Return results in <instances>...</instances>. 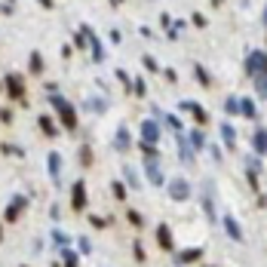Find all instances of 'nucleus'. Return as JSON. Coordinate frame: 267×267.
I'll return each instance as SVG.
<instances>
[{
    "instance_id": "1",
    "label": "nucleus",
    "mask_w": 267,
    "mask_h": 267,
    "mask_svg": "<svg viewBox=\"0 0 267 267\" xmlns=\"http://www.w3.org/2000/svg\"><path fill=\"white\" fill-rule=\"evenodd\" d=\"M49 104H52V108L59 111V117H62V126H65V129H77V111L71 108V104H68V101H65V98H62L59 92H52Z\"/></svg>"
},
{
    "instance_id": "2",
    "label": "nucleus",
    "mask_w": 267,
    "mask_h": 267,
    "mask_svg": "<svg viewBox=\"0 0 267 267\" xmlns=\"http://www.w3.org/2000/svg\"><path fill=\"white\" fill-rule=\"evenodd\" d=\"M246 74L255 77V74H267V59H264V49H252L246 59Z\"/></svg>"
},
{
    "instance_id": "3",
    "label": "nucleus",
    "mask_w": 267,
    "mask_h": 267,
    "mask_svg": "<svg viewBox=\"0 0 267 267\" xmlns=\"http://www.w3.org/2000/svg\"><path fill=\"white\" fill-rule=\"evenodd\" d=\"M166 187H169V197L175 203H184L190 197V184L184 181V178H172V181H166Z\"/></svg>"
},
{
    "instance_id": "4",
    "label": "nucleus",
    "mask_w": 267,
    "mask_h": 267,
    "mask_svg": "<svg viewBox=\"0 0 267 267\" xmlns=\"http://www.w3.org/2000/svg\"><path fill=\"white\" fill-rule=\"evenodd\" d=\"M145 172H148V181H151L154 187L166 184V175L160 172V166H157V157H145Z\"/></svg>"
},
{
    "instance_id": "5",
    "label": "nucleus",
    "mask_w": 267,
    "mask_h": 267,
    "mask_svg": "<svg viewBox=\"0 0 267 267\" xmlns=\"http://www.w3.org/2000/svg\"><path fill=\"white\" fill-rule=\"evenodd\" d=\"M6 92H9V98H15V101H25V83H22L19 74H6Z\"/></svg>"
},
{
    "instance_id": "6",
    "label": "nucleus",
    "mask_w": 267,
    "mask_h": 267,
    "mask_svg": "<svg viewBox=\"0 0 267 267\" xmlns=\"http://www.w3.org/2000/svg\"><path fill=\"white\" fill-rule=\"evenodd\" d=\"M86 203H89V200H86V184L77 178L74 187H71V206H74L77 212H83V209H86Z\"/></svg>"
},
{
    "instance_id": "7",
    "label": "nucleus",
    "mask_w": 267,
    "mask_h": 267,
    "mask_svg": "<svg viewBox=\"0 0 267 267\" xmlns=\"http://www.w3.org/2000/svg\"><path fill=\"white\" fill-rule=\"evenodd\" d=\"M83 31H86V46L92 49V62H104V49H101V40L92 34V28L89 25H83Z\"/></svg>"
},
{
    "instance_id": "8",
    "label": "nucleus",
    "mask_w": 267,
    "mask_h": 267,
    "mask_svg": "<svg viewBox=\"0 0 267 267\" xmlns=\"http://www.w3.org/2000/svg\"><path fill=\"white\" fill-rule=\"evenodd\" d=\"M141 141L157 145V141H160V123H154V120H145V123H141Z\"/></svg>"
},
{
    "instance_id": "9",
    "label": "nucleus",
    "mask_w": 267,
    "mask_h": 267,
    "mask_svg": "<svg viewBox=\"0 0 267 267\" xmlns=\"http://www.w3.org/2000/svg\"><path fill=\"white\" fill-rule=\"evenodd\" d=\"M157 243H160V249H163V252H172V249H175L169 224H157Z\"/></svg>"
},
{
    "instance_id": "10",
    "label": "nucleus",
    "mask_w": 267,
    "mask_h": 267,
    "mask_svg": "<svg viewBox=\"0 0 267 267\" xmlns=\"http://www.w3.org/2000/svg\"><path fill=\"white\" fill-rule=\"evenodd\" d=\"M178 108H181V111H187V114H193V120H197L200 126H206V123H209V114L200 108V104H193V101H181Z\"/></svg>"
},
{
    "instance_id": "11",
    "label": "nucleus",
    "mask_w": 267,
    "mask_h": 267,
    "mask_svg": "<svg viewBox=\"0 0 267 267\" xmlns=\"http://www.w3.org/2000/svg\"><path fill=\"white\" fill-rule=\"evenodd\" d=\"M221 224H224V230H227V237H230V240L243 243V227L237 224V218H234V215H224V218H221Z\"/></svg>"
},
{
    "instance_id": "12",
    "label": "nucleus",
    "mask_w": 267,
    "mask_h": 267,
    "mask_svg": "<svg viewBox=\"0 0 267 267\" xmlns=\"http://www.w3.org/2000/svg\"><path fill=\"white\" fill-rule=\"evenodd\" d=\"M28 206V197H15L9 206H6V212H3V221H15V218H19V212Z\"/></svg>"
},
{
    "instance_id": "13",
    "label": "nucleus",
    "mask_w": 267,
    "mask_h": 267,
    "mask_svg": "<svg viewBox=\"0 0 267 267\" xmlns=\"http://www.w3.org/2000/svg\"><path fill=\"white\" fill-rule=\"evenodd\" d=\"M129 148H132V135H129L126 126H120L117 135H114V151H129Z\"/></svg>"
},
{
    "instance_id": "14",
    "label": "nucleus",
    "mask_w": 267,
    "mask_h": 267,
    "mask_svg": "<svg viewBox=\"0 0 267 267\" xmlns=\"http://www.w3.org/2000/svg\"><path fill=\"white\" fill-rule=\"evenodd\" d=\"M203 258V246L197 249H184V252H178V264H193V261H200Z\"/></svg>"
},
{
    "instance_id": "15",
    "label": "nucleus",
    "mask_w": 267,
    "mask_h": 267,
    "mask_svg": "<svg viewBox=\"0 0 267 267\" xmlns=\"http://www.w3.org/2000/svg\"><path fill=\"white\" fill-rule=\"evenodd\" d=\"M46 163H49V175H52V181H59V178H62V157L52 151V154L46 157Z\"/></svg>"
},
{
    "instance_id": "16",
    "label": "nucleus",
    "mask_w": 267,
    "mask_h": 267,
    "mask_svg": "<svg viewBox=\"0 0 267 267\" xmlns=\"http://www.w3.org/2000/svg\"><path fill=\"white\" fill-rule=\"evenodd\" d=\"M178 135V157L184 160V163H193V151H190V145H187V138L181 135V132H175Z\"/></svg>"
},
{
    "instance_id": "17",
    "label": "nucleus",
    "mask_w": 267,
    "mask_h": 267,
    "mask_svg": "<svg viewBox=\"0 0 267 267\" xmlns=\"http://www.w3.org/2000/svg\"><path fill=\"white\" fill-rule=\"evenodd\" d=\"M252 148H255V154L258 157H264V151H267V135H264V129L258 126L255 129V135H252Z\"/></svg>"
},
{
    "instance_id": "18",
    "label": "nucleus",
    "mask_w": 267,
    "mask_h": 267,
    "mask_svg": "<svg viewBox=\"0 0 267 267\" xmlns=\"http://www.w3.org/2000/svg\"><path fill=\"white\" fill-rule=\"evenodd\" d=\"M240 114H243V117H249V120H255V117H258L255 101H252V98H240Z\"/></svg>"
},
{
    "instance_id": "19",
    "label": "nucleus",
    "mask_w": 267,
    "mask_h": 267,
    "mask_svg": "<svg viewBox=\"0 0 267 267\" xmlns=\"http://www.w3.org/2000/svg\"><path fill=\"white\" fill-rule=\"evenodd\" d=\"M221 138H224L227 148H234V145H237V129L230 126V123H221Z\"/></svg>"
},
{
    "instance_id": "20",
    "label": "nucleus",
    "mask_w": 267,
    "mask_h": 267,
    "mask_svg": "<svg viewBox=\"0 0 267 267\" xmlns=\"http://www.w3.org/2000/svg\"><path fill=\"white\" fill-rule=\"evenodd\" d=\"M187 145H190V151H203V148H206V138H203V132H200V129H197V132H190Z\"/></svg>"
},
{
    "instance_id": "21",
    "label": "nucleus",
    "mask_w": 267,
    "mask_h": 267,
    "mask_svg": "<svg viewBox=\"0 0 267 267\" xmlns=\"http://www.w3.org/2000/svg\"><path fill=\"white\" fill-rule=\"evenodd\" d=\"M37 123H40V132H43V135H49V138L59 132V129H56V123H52V117H40Z\"/></svg>"
},
{
    "instance_id": "22",
    "label": "nucleus",
    "mask_w": 267,
    "mask_h": 267,
    "mask_svg": "<svg viewBox=\"0 0 267 267\" xmlns=\"http://www.w3.org/2000/svg\"><path fill=\"white\" fill-rule=\"evenodd\" d=\"M123 178L129 181V187H132V190H138V187H141V178L135 175V169H132V166H126V169H123Z\"/></svg>"
},
{
    "instance_id": "23",
    "label": "nucleus",
    "mask_w": 267,
    "mask_h": 267,
    "mask_svg": "<svg viewBox=\"0 0 267 267\" xmlns=\"http://www.w3.org/2000/svg\"><path fill=\"white\" fill-rule=\"evenodd\" d=\"M203 206H206V215H209V221H215V200H212V187L206 190V197H203Z\"/></svg>"
},
{
    "instance_id": "24",
    "label": "nucleus",
    "mask_w": 267,
    "mask_h": 267,
    "mask_svg": "<svg viewBox=\"0 0 267 267\" xmlns=\"http://www.w3.org/2000/svg\"><path fill=\"white\" fill-rule=\"evenodd\" d=\"M126 221H129L132 227H145V218H141V212H135V209L126 212Z\"/></svg>"
},
{
    "instance_id": "25",
    "label": "nucleus",
    "mask_w": 267,
    "mask_h": 267,
    "mask_svg": "<svg viewBox=\"0 0 267 267\" xmlns=\"http://www.w3.org/2000/svg\"><path fill=\"white\" fill-rule=\"evenodd\" d=\"M31 71L34 74H43V56L40 52H31Z\"/></svg>"
},
{
    "instance_id": "26",
    "label": "nucleus",
    "mask_w": 267,
    "mask_h": 267,
    "mask_svg": "<svg viewBox=\"0 0 267 267\" xmlns=\"http://www.w3.org/2000/svg\"><path fill=\"white\" fill-rule=\"evenodd\" d=\"M111 193H114V200H126V184H123V181H114V184H111Z\"/></svg>"
},
{
    "instance_id": "27",
    "label": "nucleus",
    "mask_w": 267,
    "mask_h": 267,
    "mask_svg": "<svg viewBox=\"0 0 267 267\" xmlns=\"http://www.w3.org/2000/svg\"><path fill=\"white\" fill-rule=\"evenodd\" d=\"M255 89H258V98L267 95V77L264 74H255Z\"/></svg>"
},
{
    "instance_id": "28",
    "label": "nucleus",
    "mask_w": 267,
    "mask_h": 267,
    "mask_svg": "<svg viewBox=\"0 0 267 267\" xmlns=\"http://www.w3.org/2000/svg\"><path fill=\"white\" fill-rule=\"evenodd\" d=\"M52 243H56V246H62V249H65V246L71 243V237L65 234V230H52Z\"/></svg>"
},
{
    "instance_id": "29",
    "label": "nucleus",
    "mask_w": 267,
    "mask_h": 267,
    "mask_svg": "<svg viewBox=\"0 0 267 267\" xmlns=\"http://www.w3.org/2000/svg\"><path fill=\"white\" fill-rule=\"evenodd\" d=\"M224 111H227V114H240V98L230 95V98L224 101Z\"/></svg>"
},
{
    "instance_id": "30",
    "label": "nucleus",
    "mask_w": 267,
    "mask_h": 267,
    "mask_svg": "<svg viewBox=\"0 0 267 267\" xmlns=\"http://www.w3.org/2000/svg\"><path fill=\"white\" fill-rule=\"evenodd\" d=\"M89 224H92L95 230H101V227H108V224H111V218H101V215H89Z\"/></svg>"
},
{
    "instance_id": "31",
    "label": "nucleus",
    "mask_w": 267,
    "mask_h": 267,
    "mask_svg": "<svg viewBox=\"0 0 267 267\" xmlns=\"http://www.w3.org/2000/svg\"><path fill=\"white\" fill-rule=\"evenodd\" d=\"M193 74H197V83H200V86H209V83H212L209 71H203V68H197V71H193Z\"/></svg>"
},
{
    "instance_id": "32",
    "label": "nucleus",
    "mask_w": 267,
    "mask_h": 267,
    "mask_svg": "<svg viewBox=\"0 0 267 267\" xmlns=\"http://www.w3.org/2000/svg\"><path fill=\"white\" fill-rule=\"evenodd\" d=\"M74 46H77V49H86V31H83V28L74 34Z\"/></svg>"
},
{
    "instance_id": "33",
    "label": "nucleus",
    "mask_w": 267,
    "mask_h": 267,
    "mask_svg": "<svg viewBox=\"0 0 267 267\" xmlns=\"http://www.w3.org/2000/svg\"><path fill=\"white\" fill-rule=\"evenodd\" d=\"M3 154H12V157H25V151L19 145H3Z\"/></svg>"
},
{
    "instance_id": "34",
    "label": "nucleus",
    "mask_w": 267,
    "mask_h": 267,
    "mask_svg": "<svg viewBox=\"0 0 267 267\" xmlns=\"http://www.w3.org/2000/svg\"><path fill=\"white\" fill-rule=\"evenodd\" d=\"M141 62H145V68H148V71H154V74L160 71V65H157V59H154V56H145Z\"/></svg>"
},
{
    "instance_id": "35",
    "label": "nucleus",
    "mask_w": 267,
    "mask_h": 267,
    "mask_svg": "<svg viewBox=\"0 0 267 267\" xmlns=\"http://www.w3.org/2000/svg\"><path fill=\"white\" fill-rule=\"evenodd\" d=\"M77 246H80V252H83V255H89V252H92V243H89L86 237H80V240H77Z\"/></svg>"
},
{
    "instance_id": "36",
    "label": "nucleus",
    "mask_w": 267,
    "mask_h": 267,
    "mask_svg": "<svg viewBox=\"0 0 267 267\" xmlns=\"http://www.w3.org/2000/svg\"><path fill=\"white\" fill-rule=\"evenodd\" d=\"M62 258H65V264H77V252H71L68 246H65V252H62Z\"/></svg>"
},
{
    "instance_id": "37",
    "label": "nucleus",
    "mask_w": 267,
    "mask_h": 267,
    "mask_svg": "<svg viewBox=\"0 0 267 267\" xmlns=\"http://www.w3.org/2000/svg\"><path fill=\"white\" fill-rule=\"evenodd\" d=\"M114 74H117V80H120L123 86H129V74H126V71H123V68H120V71H114Z\"/></svg>"
},
{
    "instance_id": "38",
    "label": "nucleus",
    "mask_w": 267,
    "mask_h": 267,
    "mask_svg": "<svg viewBox=\"0 0 267 267\" xmlns=\"http://www.w3.org/2000/svg\"><path fill=\"white\" fill-rule=\"evenodd\" d=\"M132 92H135V95H145V80H135V83H132Z\"/></svg>"
},
{
    "instance_id": "39",
    "label": "nucleus",
    "mask_w": 267,
    "mask_h": 267,
    "mask_svg": "<svg viewBox=\"0 0 267 267\" xmlns=\"http://www.w3.org/2000/svg\"><path fill=\"white\" fill-rule=\"evenodd\" d=\"M166 123H169L175 132H181V120H178V117H166Z\"/></svg>"
},
{
    "instance_id": "40",
    "label": "nucleus",
    "mask_w": 267,
    "mask_h": 267,
    "mask_svg": "<svg viewBox=\"0 0 267 267\" xmlns=\"http://www.w3.org/2000/svg\"><path fill=\"white\" fill-rule=\"evenodd\" d=\"M132 252H135L138 261H145V249H141V243H132Z\"/></svg>"
},
{
    "instance_id": "41",
    "label": "nucleus",
    "mask_w": 267,
    "mask_h": 267,
    "mask_svg": "<svg viewBox=\"0 0 267 267\" xmlns=\"http://www.w3.org/2000/svg\"><path fill=\"white\" fill-rule=\"evenodd\" d=\"M80 157H83V163H86V166L92 163V151H89V148H83V154H80Z\"/></svg>"
},
{
    "instance_id": "42",
    "label": "nucleus",
    "mask_w": 267,
    "mask_h": 267,
    "mask_svg": "<svg viewBox=\"0 0 267 267\" xmlns=\"http://www.w3.org/2000/svg\"><path fill=\"white\" fill-rule=\"evenodd\" d=\"M193 25H197V28H206V25H209V22H206V19H203V15H200V12H197V15H193Z\"/></svg>"
},
{
    "instance_id": "43",
    "label": "nucleus",
    "mask_w": 267,
    "mask_h": 267,
    "mask_svg": "<svg viewBox=\"0 0 267 267\" xmlns=\"http://www.w3.org/2000/svg\"><path fill=\"white\" fill-rule=\"evenodd\" d=\"M163 74H166V80H169V83H175V80H178V74H175V71H172V68H166V71H163Z\"/></svg>"
},
{
    "instance_id": "44",
    "label": "nucleus",
    "mask_w": 267,
    "mask_h": 267,
    "mask_svg": "<svg viewBox=\"0 0 267 267\" xmlns=\"http://www.w3.org/2000/svg\"><path fill=\"white\" fill-rule=\"evenodd\" d=\"M40 6L43 9H52V0H40Z\"/></svg>"
},
{
    "instance_id": "45",
    "label": "nucleus",
    "mask_w": 267,
    "mask_h": 267,
    "mask_svg": "<svg viewBox=\"0 0 267 267\" xmlns=\"http://www.w3.org/2000/svg\"><path fill=\"white\" fill-rule=\"evenodd\" d=\"M212 3H215V6H221V3H224V0H212Z\"/></svg>"
},
{
    "instance_id": "46",
    "label": "nucleus",
    "mask_w": 267,
    "mask_h": 267,
    "mask_svg": "<svg viewBox=\"0 0 267 267\" xmlns=\"http://www.w3.org/2000/svg\"><path fill=\"white\" fill-rule=\"evenodd\" d=\"M111 3H114V6H120V3H123V0H111Z\"/></svg>"
},
{
    "instance_id": "47",
    "label": "nucleus",
    "mask_w": 267,
    "mask_h": 267,
    "mask_svg": "<svg viewBox=\"0 0 267 267\" xmlns=\"http://www.w3.org/2000/svg\"><path fill=\"white\" fill-rule=\"evenodd\" d=\"M65 267H77V264H65Z\"/></svg>"
},
{
    "instance_id": "48",
    "label": "nucleus",
    "mask_w": 267,
    "mask_h": 267,
    "mask_svg": "<svg viewBox=\"0 0 267 267\" xmlns=\"http://www.w3.org/2000/svg\"><path fill=\"white\" fill-rule=\"evenodd\" d=\"M0 240H3V230H0Z\"/></svg>"
}]
</instances>
